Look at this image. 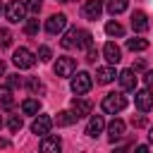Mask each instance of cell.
<instances>
[{"instance_id": "6da1fadb", "label": "cell", "mask_w": 153, "mask_h": 153, "mask_svg": "<svg viewBox=\"0 0 153 153\" xmlns=\"http://www.w3.org/2000/svg\"><path fill=\"white\" fill-rule=\"evenodd\" d=\"M127 108V96H122V93H117V91H112V93H108L105 98H103V110L108 112V115H117V112H122Z\"/></svg>"}, {"instance_id": "7a4b0ae2", "label": "cell", "mask_w": 153, "mask_h": 153, "mask_svg": "<svg viewBox=\"0 0 153 153\" xmlns=\"http://www.w3.org/2000/svg\"><path fill=\"white\" fill-rule=\"evenodd\" d=\"M91 86H93V79H91L88 72H76V74H72V91H74L76 96L88 93Z\"/></svg>"}, {"instance_id": "3957f363", "label": "cell", "mask_w": 153, "mask_h": 153, "mask_svg": "<svg viewBox=\"0 0 153 153\" xmlns=\"http://www.w3.org/2000/svg\"><path fill=\"white\" fill-rule=\"evenodd\" d=\"M5 17H7V22H12V24L26 22V19H24V17H26V5L19 2V0H12V2L5 7Z\"/></svg>"}, {"instance_id": "277c9868", "label": "cell", "mask_w": 153, "mask_h": 153, "mask_svg": "<svg viewBox=\"0 0 153 153\" xmlns=\"http://www.w3.org/2000/svg\"><path fill=\"white\" fill-rule=\"evenodd\" d=\"M12 62H14L19 69H31V67L36 65V57H33V53H31L29 48H17L14 55H12Z\"/></svg>"}, {"instance_id": "5b68a950", "label": "cell", "mask_w": 153, "mask_h": 153, "mask_svg": "<svg viewBox=\"0 0 153 153\" xmlns=\"http://www.w3.org/2000/svg\"><path fill=\"white\" fill-rule=\"evenodd\" d=\"M74 72H76V60L74 57H67V55L57 57V62H55V74L57 76H72Z\"/></svg>"}, {"instance_id": "8992f818", "label": "cell", "mask_w": 153, "mask_h": 153, "mask_svg": "<svg viewBox=\"0 0 153 153\" xmlns=\"http://www.w3.org/2000/svg\"><path fill=\"white\" fill-rule=\"evenodd\" d=\"M65 26H67V17H65V14H50V17L45 19V31H48L50 36L62 33Z\"/></svg>"}, {"instance_id": "52a82bcc", "label": "cell", "mask_w": 153, "mask_h": 153, "mask_svg": "<svg viewBox=\"0 0 153 153\" xmlns=\"http://www.w3.org/2000/svg\"><path fill=\"white\" fill-rule=\"evenodd\" d=\"M134 103H136V108H139L141 112H148V110L153 108V91H151V88L136 91V93H134Z\"/></svg>"}, {"instance_id": "ba28073f", "label": "cell", "mask_w": 153, "mask_h": 153, "mask_svg": "<svg viewBox=\"0 0 153 153\" xmlns=\"http://www.w3.org/2000/svg\"><path fill=\"white\" fill-rule=\"evenodd\" d=\"M50 129H53V120H50L48 115H36V120L31 122V131L38 134V136L50 134Z\"/></svg>"}, {"instance_id": "9c48e42d", "label": "cell", "mask_w": 153, "mask_h": 153, "mask_svg": "<svg viewBox=\"0 0 153 153\" xmlns=\"http://www.w3.org/2000/svg\"><path fill=\"white\" fill-rule=\"evenodd\" d=\"M91 100H86V98H81V96H76L74 100H72V112H74V117L79 120V117H86V115H91Z\"/></svg>"}, {"instance_id": "30bf717a", "label": "cell", "mask_w": 153, "mask_h": 153, "mask_svg": "<svg viewBox=\"0 0 153 153\" xmlns=\"http://www.w3.org/2000/svg\"><path fill=\"white\" fill-rule=\"evenodd\" d=\"M103 55H105V60H108L110 65H117V62L122 60V50H120V45H117L115 41H108V43L103 45Z\"/></svg>"}, {"instance_id": "8fae6325", "label": "cell", "mask_w": 153, "mask_h": 153, "mask_svg": "<svg viewBox=\"0 0 153 153\" xmlns=\"http://www.w3.org/2000/svg\"><path fill=\"white\" fill-rule=\"evenodd\" d=\"M117 79H120V86H122L124 91H134V88H136V72H134V69H124V72H120Z\"/></svg>"}, {"instance_id": "7c38bea8", "label": "cell", "mask_w": 153, "mask_h": 153, "mask_svg": "<svg viewBox=\"0 0 153 153\" xmlns=\"http://www.w3.org/2000/svg\"><path fill=\"white\" fill-rule=\"evenodd\" d=\"M103 127H105V120H103V115H93V117L88 120V124H86V136L96 139V136L103 131Z\"/></svg>"}, {"instance_id": "4fadbf2b", "label": "cell", "mask_w": 153, "mask_h": 153, "mask_svg": "<svg viewBox=\"0 0 153 153\" xmlns=\"http://www.w3.org/2000/svg\"><path fill=\"white\" fill-rule=\"evenodd\" d=\"M124 127H127V124H124L122 120H112V122L108 124V139H110L112 143L120 141V139L124 136Z\"/></svg>"}, {"instance_id": "5bb4252c", "label": "cell", "mask_w": 153, "mask_h": 153, "mask_svg": "<svg viewBox=\"0 0 153 153\" xmlns=\"http://www.w3.org/2000/svg\"><path fill=\"white\" fill-rule=\"evenodd\" d=\"M60 148H62V141H60L57 134H55V136H48V134H45V136L41 139V151H45V153H57Z\"/></svg>"}, {"instance_id": "9a60e30c", "label": "cell", "mask_w": 153, "mask_h": 153, "mask_svg": "<svg viewBox=\"0 0 153 153\" xmlns=\"http://www.w3.org/2000/svg\"><path fill=\"white\" fill-rule=\"evenodd\" d=\"M103 12V0H88L84 5V17L86 19H98Z\"/></svg>"}, {"instance_id": "2e32d148", "label": "cell", "mask_w": 153, "mask_h": 153, "mask_svg": "<svg viewBox=\"0 0 153 153\" xmlns=\"http://www.w3.org/2000/svg\"><path fill=\"white\" fill-rule=\"evenodd\" d=\"M131 29L139 31V33H143V31L148 29V17H146L141 10H136V12L131 14Z\"/></svg>"}, {"instance_id": "e0dca14e", "label": "cell", "mask_w": 153, "mask_h": 153, "mask_svg": "<svg viewBox=\"0 0 153 153\" xmlns=\"http://www.w3.org/2000/svg\"><path fill=\"white\" fill-rule=\"evenodd\" d=\"M115 76H117L115 67H98V69H96L98 84H110V81H115Z\"/></svg>"}, {"instance_id": "ac0fdd59", "label": "cell", "mask_w": 153, "mask_h": 153, "mask_svg": "<svg viewBox=\"0 0 153 153\" xmlns=\"http://www.w3.org/2000/svg\"><path fill=\"white\" fill-rule=\"evenodd\" d=\"M76 48H91L93 45V36H91V31H86V29H79L76 31V43H74Z\"/></svg>"}, {"instance_id": "d6986e66", "label": "cell", "mask_w": 153, "mask_h": 153, "mask_svg": "<svg viewBox=\"0 0 153 153\" xmlns=\"http://www.w3.org/2000/svg\"><path fill=\"white\" fill-rule=\"evenodd\" d=\"M0 105H2V108H12V105H14V98H12V88H10V84H7V86L0 84Z\"/></svg>"}, {"instance_id": "ffe728a7", "label": "cell", "mask_w": 153, "mask_h": 153, "mask_svg": "<svg viewBox=\"0 0 153 153\" xmlns=\"http://www.w3.org/2000/svg\"><path fill=\"white\" fill-rule=\"evenodd\" d=\"M38 110H41V103H38L36 98H26V100L22 103V112H24V115H38Z\"/></svg>"}, {"instance_id": "44dd1931", "label": "cell", "mask_w": 153, "mask_h": 153, "mask_svg": "<svg viewBox=\"0 0 153 153\" xmlns=\"http://www.w3.org/2000/svg\"><path fill=\"white\" fill-rule=\"evenodd\" d=\"M129 7V0H110L108 2V12L115 17V14H122L124 10Z\"/></svg>"}, {"instance_id": "7402d4cb", "label": "cell", "mask_w": 153, "mask_h": 153, "mask_svg": "<svg viewBox=\"0 0 153 153\" xmlns=\"http://www.w3.org/2000/svg\"><path fill=\"white\" fill-rule=\"evenodd\" d=\"M55 122H57L60 127H69L72 122H76V117H74V112H72V110H62V112H57Z\"/></svg>"}, {"instance_id": "603a6c76", "label": "cell", "mask_w": 153, "mask_h": 153, "mask_svg": "<svg viewBox=\"0 0 153 153\" xmlns=\"http://www.w3.org/2000/svg\"><path fill=\"white\" fill-rule=\"evenodd\" d=\"M127 48H129L131 53H141V50L148 48V41H146V38H129V41H127Z\"/></svg>"}, {"instance_id": "cb8c5ba5", "label": "cell", "mask_w": 153, "mask_h": 153, "mask_svg": "<svg viewBox=\"0 0 153 153\" xmlns=\"http://www.w3.org/2000/svg\"><path fill=\"white\" fill-rule=\"evenodd\" d=\"M105 33L120 38V36H124V26H122L120 22H108V24H105Z\"/></svg>"}, {"instance_id": "d4e9b609", "label": "cell", "mask_w": 153, "mask_h": 153, "mask_svg": "<svg viewBox=\"0 0 153 153\" xmlns=\"http://www.w3.org/2000/svg\"><path fill=\"white\" fill-rule=\"evenodd\" d=\"M76 31H79V29H69V31L62 36V41H60L62 48H74V43H76Z\"/></svg>"}, {"instance_id": "484cf974", "label": "cell", "mask_w": 153, "mask_h": 153, "mask_svg": "<svg viewBox=\"0 0 153 153\" xmlns=\"http://www.w3.org/2000/svg\"><path fill=\"white\" fill-rule=\"evenodd\" d=\"M38 29H41L38 19H26V24H24V33H26V36H36Z\"/></svg>"}, {"instance_id": "4316f807", "label": "cell", "mask_w": 153, "mask_h": 153, "mask_svg": "<svg viewBox=\"0 0 153 153\" xmlns=\"http://www.w3.org/2000/svg\"><path fill=\"white\" fill-rule=\"evenodd\" d=\"M7 127H10V131H12V134H17V131L24 127V122H22V117H19V115H12V117H10V122H7Z\"/></svg>"}, {"instance_id": "83f0119b", "label": "cell", "mask_w": 153, "mask_h": 153, "mask_svg": "<svg viewBox=\"0 0 153 153\" xmlns=\"http://www.w3.org/2000/svg\"><path fill=\"white\" fill-rule=\"evenodd\" d=\"M24 5H26V12L38 14V12H41V7H43V0H26Z\"/></svg>"}, {"instance_id": "f1b7e54d", "label": "cell", "mask_w": 153, "mask_h": 153, "mask_svg": "<svg viewBox=\"0 0 153 153\" xmlns=\"http://www.w3.org/2000/svg\"><path fill=\"white\" fill-rule=\"evenodd\" d=\"M38 60H41V62H50V60H53V50H50L48 45H41V48H38Z\"/></svg>"}, {"instance_id": "f546056e", "label": "cell", "mask_w": 153, "mask_h": 153, "mask_svg": "<svg viewBox=\"0 0 153 153\" xmlns=\"http://www.w3.org/2000/svg\"><path fill=\"white\" fill-rule=\"evenodd\" d=\"M12 45V33L7 29H0V48H10Z\"/></svg>"}, {"instance_id": "4dcf8cb0", "label": "cell", "mask_w": 153, "mask_h": 153, "mask_svg": "<svg viewBox=\"0 0 153 153\" xmlns=\"http://www.w3.org/2000/svg\"><path fill=\"white\" fill-rule=\"evenodd\" d=\"M22 84H24V79L19 74H10V88H19Z\"/></svg>"}, {"instance_id": "1f68e13d", "label": "cell", "mask_w": 153, "mask_h": 153, "mask_svg": "<svg viewBox=\"0 0 153 153\" xmlns=\"http://www.w3.org/2000/svg\"><path fill=\"white\" fill-rule=\"evenodd\" d=\"M96 57H98V50L91 45V48H86V60L88 62H96Z\"/></svg>"}, {"instance_id": "d6a6232c", "label": "cell", "mask_w": 153, "mask_h": 153, "mask_svg": "<svg viewBox=\"0 0 153 153\" xmlns=\"http://www.w3.org/2000/svg\"><path fill=\"white\" fill-rule=\"evenodd\" d=\"M26 86H29V88H31V91H41V88H43V86H41V81H38V79H29V81H26Z\"/></svg>"}, {"instance_id": "836d02e7", "label": "cell", "mask_w": 153, "mask_h": 153, "mask_svg": "<svg viewBox=\"0 0 153 153\" xmlns=\"http://www.w3.org/2000/svg\"><path fill=\"white\" fill-rule=\"evenodd\" d=\"M143 81H146V86H153V72H146L143 74Z\"/></svg>"}, {"instance_id": "e575fe53", "label": "cell", "mask_w": 153, "mask_h": 153, "mask_svg": "<svg viewBox=\"0 0 153 153\" xmlns=\"http://www.w3.org/2000/svg\"><path fill=\"white\" fill-rule=\"evenodd\" d=\"M131 124L134 127H143L146 124V117H136V120H131Z\"/></svg>"}, {"instance_id": "d590c367", "label": "cell", "mask_w": 153, "mask_h": 153, "mask_svg": "<svg viewBox=\"0 0 153 153\" xmlns=\"http://www.w3.org/2000/svg\"><path fill=\"white\" fill-rule=\"evenodd\" d=\"M143 67H146V65H143V60H136V62H134V67H131V69H143Z\"/></svg>"}, {"instance_id": "8d00e7d4", "label": "cell", "mask_w": 153, "mask_h": 153, "mask_svg": "<svg viewBox=\"0 0 153 153\" xmlns=\"http://www.w3.org/2000/svg\"><path fill=\"white\" fill-rule=\"evenodd\" d=\"M2 74H5V62L0 60V76H2Z\"/></svg>"}, {"instance_id": "74e56055", "label": "cell", "mask_w": 153, "mask_h": 153, "mask_svg": "<svg viewBox=\"0 0 153 153\" xmlns=\"http://www.w3.org/2000/svg\"><path fill=\"white\" fill-rule=\"evenodd\" d=\"M148 139H151V143H153V127H151V134H148Z\"/></svg>"}, {"instance_id": "f35d334b", "label": "cell", "mask_w": 153, "mask_h": 153, "mask_svg": "<svg viewBox=\"0 0 153 153\" xmlns=\"http://www.w3.org/2000/svg\"><path fill=\"white\" fill-rule=\"evenodd\" d=\"M0 146H2V148H5V146H7V141H2V139H0Z\"/></svg>"}, {"instance_id": "ab89813d", "label": "cell", "mask_w": 153, "mask_h": 153, "mask_svg": "<svg viewBox=\"0 0 153 153\" xmlns=\"http://www.w3.org/2000/svg\"><path fill=\"white\" fill-rule=\"evenodd\" d=\"M2 12H5V7H2V2H0V14H2Z\"/></svg>"}, {"instance_id": "60d3db41", "label": "cell", "mask_w": 153, "mask_h": 153, "mask_svg": "<svg viewBox=\"0 0 153 153\" xmlns=\"http://www.w3.org/2000/svg\"><path fill=\"white\" fill-rule=\"evenodd\" d=\"M57 2H69V0H57Z\"/></svg>"}, {"instance_id": "b9f144b4", "label": "cell", "mask_w": 153, "mask_h": 153, "mask_svg": "<svg viewBox=\"0 0 153 153\" xmlns=\"http://www.w3.org/2000/svg\"><path fill=\"white\" fill-rule=\"evenodd\" d=\"M0 127H2V117H0Z\"/></svg>"}]
</instances>
